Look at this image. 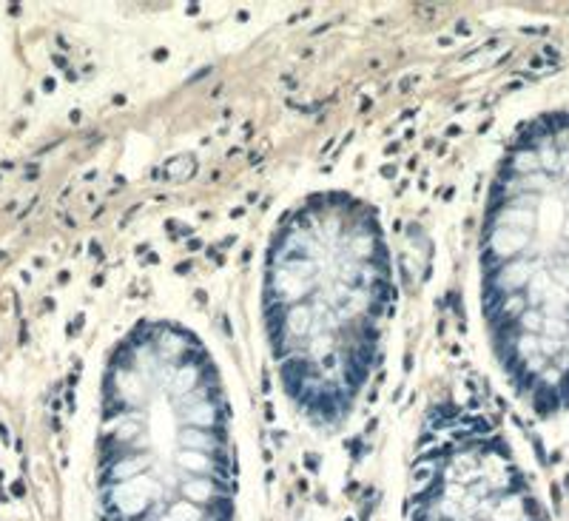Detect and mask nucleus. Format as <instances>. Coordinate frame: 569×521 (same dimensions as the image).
<instances>
[{
	"mask_svg": "<svg viewBox=\"0 0 569 521\" xmlns=\"http://www.w3.org/2000/svg\"><path fill=\"white\" fill-rule=\"evenodd\" d=\"M103 521H236L239 447L228 382L208 342L171 316H142L100 379Z\"/></svg>",
	"mask_w": 569,
	"mask_h": 521,
	"instance_id": "2",
	"label": "nucleus"
},
{
	"mask_svg": "<svg viewBox=\"0 0 569 521\" xmlns=\"http://www.w3.org/2000/svg\"><path fill=\"white\" fill-rule=\"evenodd\" d=\"M396 305L393 248L376 202L316 188L279 214L262 254V336L282 396L310 430L333 436L356 416Z\"/></svg>",
	"mask_w": 569,
	"mask_h": 521,
	"instance_id": "1",
	"label": "nucleus"
},
{
	"mask_svg": "<svg viewBox=\"0 0 569 521\" xmlns=\"http://www.w3.org/2000/svg\"><path fill=\"white\" fill-rule=\"evenodd\" d=\"M478 311L489 353L538 419L569 410V109L512 131L478 228Z\"/></svg>",
	"mask_w": 569,
	"mask_h": 521,
	"instance_id": "3",
	"label": "nucleus"
}]
</instances>
